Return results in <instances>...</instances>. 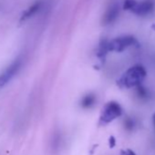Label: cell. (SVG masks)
<instances>
[{
    "instance_id": "6da1fadb",
    "label": "cell",
    "mask_w": 155,
    "mask_h": 155,
    "mask_svg": "<svg viewBox=\"0 0 155 155\" xmlns=\"http://www.w3.org/2000/svg\"><path fill=\"white\" fill-rule=\"evenodd\" d=\"M147 76L146 69L141 65H135L130 68L117 81V85L120 89H130L140 86Z\"/></svg>"
},
{
    "instance_id": "7a4b0ae2",
    "label": "cell",
    "mask_w": 155,
    "mask_h": 155,
    "mask_svg": "<svg viewBox=\"0 0 155 155\" xmlns=\"http://www.w3.org/2000/svg\"><path fill=\"white\" fill-rule=\"evenodd\" d=\"M122 114V109L118 102L110 101L107 103L101 114L100 122L101 124H108L113 121L115 119L119 118Z\"/></svg>"
},
{
    "instance_id": "3957f363",
    "label": "cell",
    "mask_w": 155,
    "mask_h": 155,
    "mask_svg": "<svg viewBox=\"0 0 155 155\" xmlns=\"http://www.w3.org/2000/svg\"><path fill=\"white\" fill-rule=\"evenodd\" d=\"M22 67V59L17 58L10 63L1 73H0V90L7 86L18 73Z\"/></svg>"
},
{
    "instance_id": "277c9868",
    "label": "cell",
    "mask_w": 155,
    "mask_h": 155,
    "mask_svg": "<svg viewBox=\"0 0 155 155\" xmlns=\"http://www.w3.org/2000/svg\"><path fill=\"white\" fill-rule=\"evenodd\" d=\"M137 43V40L132 36H122L116 38L108 42L109 51L122 52L127 49L129 47L133 46Z\"/></svg>"
},
{
    "instance_id": "5b68a950",
    "label": "cell",
    "mask_w": 155,
    "mask_h": 155,
    "mask_svg": "<svg viewBox=\"0 0 155 155\" xmlns=\"http://www.w3.org/2000/svg\"><path fill=\"white\" fill-rule=\"evenodd\" d=\"M153 8H154V2L152 0H142V1L137 3L136 7L133 8L131 12H133L134 14L140 17H144L150 14L153 11Z\"/></svg>"
},
{
    "instance_id": "8992f818",
    "label": "cell",
    "mask_w": 155,
    "mask_h": 155,
    "mask_svg": "<svg viewBox=\"0 0 155 155\" xmlns=\"http://www.w3.org/2000/svg\"><path fill=\"white\" fill-rule=\"evenodd\" d=\"M119 17V6L117 4H111L106 10L103 17V24H112Z\"/></svg>"
},
{
    "instance_id": "52a82bcc",
    "label": "cell",
    "mask_w": 155,
    "mask_h": 155,
    "mask_svg": "<svg viewBox=\"0 0 155 155\" xmlns=\"http://www.w3.org/2000/svg\"><path fill=\"white\" fill-rule=\"evenodd\" d=\"M42 7V1L41 0H37L33 4H31V6L28 7V9H26L23 14L21 15L20 18V22H24L28 19H29L30 18H32L33 16H35L41 8Z\"/></svg>"
},
{
    "instance_id": "ba28073f",
    "label": "cell",
    "mask_w": 155,
    "mask_h": 155,
    "mask_svg": "<svg viewBox=\"0 0 155 155\" xmlns=\"http://www.w3.org/2000/svg\"><path fill=\"white\" fill-rule=\"evenodd\" d=\"M96 101V97L94 94H87L81 100V105L83 109H90L91 108Z\"/></svg>"
},
{
    "instance_id": "9c48e42d",
    "label": "cell",
    "mask_w": 155,
    "mask_h": 155,
    "mask_svg": "<svg viewBox=\"0 0 155 155\" xmlns=\"http://www.w3.org/2000/svg\"><path fill=\"white\" fill-rule=\"evenodd\" d=\"M137 3H138V2L136 1V0H124V3H123V9L132 11L133 8L136 7Z\"/></svg>"
},
{
    "instance_id": "30bf717a",
    "label": "cell",
    "mask_w": 155,
    "mask_h": 155,
    "mask_svg": "<svg viewBox=\"0 0 155 155\" xmlns=\"http://www.w3.org/2000/svg\"><path fill=\"white\" fill-rule=\"evenodd\" d=\"M137 92H138V96L140 98H147V96H148V92H147L146 89L141 86L137 87Z\"/></svg>"
},
{
    "instance_id": "8fae6325",
    "label": "cell",
    "mask_w": 155,
    "mask_h": 155,
    "mask_svg": "<svg viewBox=\"0 0 155 155\" xmlns=\"http://www.w3.org/2000/svg\"><path fill=\"white\" fill-rule=\"evenodd\" d=\"M124 125H125L126 130H131L133 129V127H134V121L132 120V119L128 118V119H126V120H125V121H124Z\"/></svg>"
},
{
    "instance_id": "7c38bea8",
    "label": "cell",
    "mask_w": 155,
    "mask_h": 155,
    "mask_svg": "<svg viewBox=\"0 0 155 155\" xmlns=\"http://www.w3.org/2000/svg\"><path fill=\"white\" fill-rule=\"evenodd\" d=\"M120 155H136V154H135L134 151H132L131 150L127 149V150H122L120 151Z\"/></svg>"
},
{
    "instance_id": "4fadbf2b",
    "label": "cell",
    "mask_w": 155,
    "mask_h": 155,
    "mask_svg": "<svg viewBox=\"0 0 155 155\" xmlns=\"http://www.w3.org/2000/svg\"><path fill=\"white\" fill-rule=\"evenodd\" d=\"M109 142H110V148H113V147L115 146V139H114V137L111 136V137L110 138Z\"/></svg>"
},
{
    "instance_id": "5bb4252c",
    "label": "cell",
    "mask_w": 155,
    "mask_h": 155,
    "mask_svg": "<svg viewBox=\"0 0 155 155\" xmlns=\"http://www.w3.org/2000/svg\"><path fill=\"white\" fill-rule=\"evenodd\" d=\"M152 122H153V125H154V128H155V113L152 115Z\"/></svg>"
}]
</instances>
